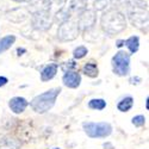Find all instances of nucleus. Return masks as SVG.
<instances>
[{
  "instance_id": "1",
  "label": "nucleus",
  "mask_w": 149,
  "mask_h": 149,
  "mask_svg": "<svg viewBox=\"0 0 149 149\" xmlns=\"http://www.w3.org/2000/svg\"><path fill=\"white\" fill-rule=\"evenodd\" d=\"M102 28L109 35L119 33L127 28L125 16L115 8L107 10L102 16Z\"/></svg>"
},
{
  "instance_id": "2",
  "label": "nucleus",
  "mask_w": 149,
  "mask_h": 149,
  "mask_svg": "<svg viewBox=\"0 0 149 149\" xmlns=\"http://www.w3.org/2000/svg\"><path fill=\"white\" fill-rule=\"evenodd\" d=\"M60 92H61V88H52L40 95L35 97L30 103L32 110L37 113H44L47 111H49L54 106Z\"/></svg>"
},
{
  "instance_id": "3",
  "label": "nucleus",
  "mask_w": 149,
  "mask_h": 149,
  "mask_svg": "<svg viewBox=\"0 0 149 149\" xmlns=\"http://www.w3.org/2000/svg\"><path fill=\"white\" fill-rule=\"evenodd\" d=\"M82 128L85 132L87 134L88 137L91 139H104L112 132V127L110 123L106 122H85L82 124Z\"/></svg>"
},
{
  "instance_id": "4",
  "label": "nucleus",
  "mask_w": 149,
  "mask_h": 149,
  "mask_svg": "<svg viewBox=\"0 0 149 149\" xmlns=\"http://www.w3.org/2000/svg\"><path fill=\"white\" fill-rule=\"evenodd\" d=\"M113 73L119 77H125L130 72V55L125 52H118L112 57Z\"/></svg>"
},
{
  "instance_id": "5",
  "label": "nucleus",
  "mask_w": 149,
  "mask_h": 149,
  "mask_svg": "<svg viewBox=\"0 0 149 149\" xmlns=\"http://www.w3.org/2000/svg\"><path fill=\"white\" fill-rule=\"evenodd\" d=\"M79 33V26L78 23L72 22V20H66L60 25L57 35L58 38L62 41H72L74 40Z\"/></svg>"
},
{
  "instance_id": "6",
  "label": "nucleus",
  "mask_w": 149,
  "mask_h": 149,
  "mask_svg": "<svg viewBox=\"0 0 149 149\" xmlns=\"http://www.w3.org/2000/svg\"><path fill=\"white\" fill-rule=\"evenodd\" d=\"M32 24L36 29L47 30L52 24L50 10H41L35 12V15L32 17Z\"/></svg>"
},
{
  "instance_id": "7",
  "label": "nucleus",
  "mask_w": 149,
  "mask_h": 149,
  "mask_svg": "<svg viewBox=\"0 0 149 149\" xmlns=\"http://www.w3.org/2000/svg\"><path fill=\"white\" fill-rule=\"evenodd\" d=\"M95 23V12L92 10H84L78 19V26L79 29H90Z\"/></svg>"
},
{
  "instance_id": "8",
  "label": "nucleus",
  "mask_w": 149,
  "mask_h": 149,
  "mask_svg": "<svg viewBox=\"0 0 149 149\" xmlns=\"http://www.w3.org/2000/svg\"><path fill=\"white\" fill-rule=\"evenodd\" d=\"M62 82L69 88H77L81 82V77L78 72H67L62 77Z\"/></svg>"
},
{
  "instance_id": "9",
  "label": "nucleus",
  "mask_w": 149,
  "mask_h": 149,
  "mask_svg": "<svg viewBox=\"0 0 149 149\" xmlns=\"http://www.w3.org/2000/svg\"><path fill=\"white\" fill-rule=\"evenodd\" d=\"M29 103L25 98L23 97H15L12 98L8 102V106L11 109V111H13L15 113H22L25 111V109L28 107Z\"/></svg>"
},
{
  "instance_id": "10",
  "label": "nucleus",
  "mask_w": 149,
  "mask_h": 149,
  "mask_svg": "<svg viewBox=\"0 0 149 149\" xmlns=\"http://www.w3.org/2000/svg\"><path fill=\"white\" fill-rule=\"evenodd\" d=\"M128 15H129L131 22L135 24L136 26L144 25V24H147V22H148V17H147V15H144L143 10H141V11H137L136 8L132 10L131 5H130V7L128 10Z\"/></svg>"
},
{
  "instance_id": "11",
  "label": "nucleus",
  "mask_w": 149,
  "mask_h": 149,
  "mask_svg": "<svg viewBox=\"0 0 149 149\" xmlns=\"http://www.w3.org/2000/svg\"><path fill=\"white\" fill-rule=\"evenodd\" d=\"M57 73V65L56 63H49L43 68L41 72V80L42 81H49L52 80Z\"/></svg>"
},
{
  "instance_id": "12",
  "label": "nucleus",
  "mask_w": 149,
  "mask_h": 149,
  "mask_svg": "<svg viewBox=\"0 0 149 149\" xmlns=\"http://www.w3.org/2000/svg\"><path fill=\"white\" fill-rule=\"evenodd\" d=\"M20 142L13 137H5L0 141V149H19Z\"/></svg>"
},
{
  "instance_id": "13",
  "label": "nucleus",
  "mask_w": 149,
  "mask_h": 149,
  "mask_svg": "<svg viewBox=\"0 0 149 149\" xmlns=\"http://www.w3.org/2000/svg\"><path fill=\"white\" fill-rule=\"evenodd\" d=\"M16 41V37L12 36V35H8V36H5L0 40V54L8 50V49L12 47V44L15 43Z\"/></svg>"
},
{
  "instance_id": "14",
  "label": "nucleus",
  "mask_w": 149,
  "mask_h": 149,
  "mask_svg": "<svg viewBox=\"0 0 149 149\" xmlns=\"http://www.w3.org/2000/svg\"><path fill=\"white\" fill-rule=\"evenodd\" d=\"M124 44H127V47L131 54H135L140 48V38L137 36H131L127 41H124Z\"/></svg>"
},
{
  "instance_id": "15",
  "label": "nucleus",
  "mask_w": 149,
  "mask_h": 149,
  "mask_svg": "<svg viewBox=\"0 0 149 149\" xmlns=\"http://www.w3.org/2000/svg\"><path fill=\"white\" fill-rule=\"evenodd\" d=\"M132 105H134V99L131 97H125L118 103L117 109L120 112H127V111H129L132 107Z\"/></svg>"
},
{
  "instance_id": "16",
  "label": "nucleus",
  "mask_w": 149,
  "mask_h": 149,
  "mask_svg": "<svg viewBox=\"0 0 149 149\" xmlns=\"http://www.w3.org/2000/svg\"><path fill=\"white\" fill-rule=\"evenodd\" d=\"M82 72L90 78H97L98 77V67L95 63H86L82 68Z\"/></svg>"
},
{
  "instance_id": "17",
  "label": "nucleus",
  "mask_w": 149,
  "mask_h": 149,
  "mask_svg": "<svg viewBox=\"0 0 149 149\" xmlns=\"http://www.w3.org/2000/svg\"><path fill=\"white\" fill-rule=\"evenodd\" d=\"M86 4H87V0H70L69 4V11H75V12H80L85 8Z\"/></svg>"
},
{
  "instance_id": "18",
  "label": "nucleus",
  "mask_w": 149,
  "mask_h": 149,
  "mask_svg": "<svg viewBox=\"0 0 149 149\" xmlns=\"http://www.w3.org/2000/svg\"><path fill=\"white\" fill-rule=\"evenodd\" d=\"M111 4H112L117 10V11H120V10H125L128 12L129 7H130V0H111Z\"/></svg>"
},
{
  "instance_id": "19",
  "label": "nucleus",
  "mask_w": 149,
  "mask_h": 149,
  "mask_svg": "<svg viewBox=\"0 0 149 149\" xmlns=\"http://www.w3.org/2000/svg\"><path fill=\"white\" fill-rule=\"evenodd\" d=\"M88 107L93 110H104L106 107V102L104 99H92L88 103Z\"/></svg>"
},
{
  "instance_id": "20",
  "label": "nucleus",
  "mask_w": 149,
  "mask_h": 149,
  "mask_svg": "<svg viewBox=\"0 0 149 149\" xmlns=\"http://www.w3.org/2000/svg\"><path fill=\"white\" fill-rule=\"evenodd\" d=\"M86 54H87V48L84 47V45H80L78 48L74 49V52H73V55L75 58H82L86 56Z\"/></svg>"
},
{
  "instance_id": "21",
  "label": "nucleus",
  "mask_w": 149,
  "mask_h": 149,
  "mask_svg": "<svg viewBox=\"0 0 149 149\" xmlns=\"http://www.w3.org/2000/svg\"><path fill=\"white\" fill-rule=\"evenodd\" d=\"M144 123H146V118H144V116H142V115L136 116V117L132 118V124H134L135 127H143Z\"/></svg>"
},
{
  "instance_id": "22",
  "label": "nucleus",
  "mask_w": 149,
  "mask_h": 149,
  "mask_svg": "<svg viewBox=\"0 0 149 149\" xmlns=\"http://www.w3.org/2000/svg\"><path fill=\"white\" fill-rule=\"evenodd\" d=\"M77 68V63L74 61H69V62H66V63H63V66H62V69H63L66 73L67 72H72L70 69H75Z\"/></svg>"
},
{
  "instance_id": "23",
  "label": "nucleus",
  "mask_w": 149,
  "mask_h": 149,
  "mask_svg": "<svg viewBox=\"0 0 149 149\" xmlns=\"http://www.w3.org/2000/svg\"><path fill=\"white\" fill-rule=\"evenodd\" d=\"M65 1L66 0H49V4H52V5H56V6H58L60 8L62 7V5L65 4Z\"/></svg>"
},
{
  "instance_id": "24",
  "label": "nucleus",
  "mask_w": 149,
  "mask_h": 149,
  "mask_svg": "<svg viewBox=\"0 0 149 149\" xmlns=\"http://www.w3.org/2000/svg\"><path fill=\"white\" fill-rule=\"evenodd\" d=\"M7 82H8L7 78H5V77H0V87H1V86H5Z\"/></svg>"
},
{
  "instance_id": "25",
  "label": "nucleus",
  "mask_w": 149,
  "mask_h": 149,
  "mask_svg": "<svg viewBox=\"0 0 149 149\" xmlns=\"http://www.w3.org/2000/svg\"><path fill=\"white\" fill-rule=\"evenodd\" d=\"M123 44H124V41H117V44H116V45H117L118 48H120Z\"/></svg>"
},
{
  "instance_id": "26",
  "label": "nucleus",
  "mask_w": 149,
  "mask_h": 149,
  "mask_svg": "<svg viewBox=\"0 0 149 149\" xmlns=\"http://www.w3.org/2000/svg\"><path fill=\"white\" fill-rule=\"evenodd\" d=\"M13 1H17V3H24V1H29V0H13Z\"/></svg>"
}]
</instances>
